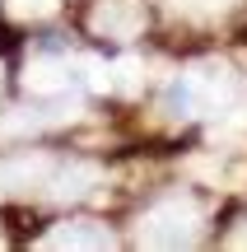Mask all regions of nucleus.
<instances>
[{
	"instance_id": "1a4fd4ad",
	"label": "nucleus",
	"mask_w": 247,
	"mask_h": 252,
	"mask_svg": "<svg viewBox=\"0 0 247 252\" xmlns=\"http://www.w3.org/2000/svg\"><path fill=\"white\" fill-rule=\"evenodd\" d=\"M108 70H112V89H117V94H140V84H145V65H140L136 56H121V61H112Z\"/></svg>"
},
{
	"instance_id": "6e6552de",
	"label": "nucleus",
	"mask_w": 247,
	"mask_h": 252,
	"mask_svg": "<svg viewBox=\"0 0 247 252\" xmlns=\"http://www.w3.org/2000/svg\"><path fill=\"white\" fill-rule=\"evenodd\" d=\"M75 117V108L70 112H33V108H14L9 117H0V135H28V131H42V126H61V122H70Z\"/></svg>"
},
{
	"instance_id": "f03ea898",
	"label": "nucleus",
	"mask_w": 247,
	"mask_h": 252,
	"mask_svg": "<svg viewBox=\"0 0 247 252\" xmlns=\"http://www.w3.org/2000/svg\"><path fill=\"white\" fill-rule=\"evenodd\" d=\"M201 234V206L192 196H164L136 220V238L145 248H187Z\"/></svg>"
},
{
	"instance_id": "7ed1b4c3",
	"label": "nucleus",
	"mask_w": 247,
	"mask_h": 252,
	"mask_svg": "<svg viewBox=\"0 0 247 252\" xmlns=\"http://www.w3.org/2000/svg\"><path fill=\"white\" fill-rule=\"evenodd\" d=\"M89 28L98 37H117V42H131V37L145 28V9L136 0H98L89 14Z\"/></svg>"
},
{
	"instance_id": "0eeeda50",
	"label": "nucleus",
	"mask_w": 247,
	"mask_h": 252,
	"mask_svg": "<svg viewBox=\"0 0 247 252\" xmlns=\"http://www.w3.org/2000/svg\"><path fill=\"white\" fill-rule=\"evenodd\" d=\"M112 243H117V238H112L103 224H93V220L61 224V229H52V234L42 238V248H112Z\"/></svg>"
},
{
	"instance_id": "423d86ee",
	"label": "nucleus",
	"mask_w": 247,
	"mask_h": 252,
	"mask_svg": "<svg viewBox=\"0 0 247 252\" xmlns=\"http://www.w3.org/2000/svg\"><path fill=\"white\" fill-rule=\"evenodd\" d=\"M89 187H98V168H93V163H84V159L56 163L52 178H47V191H52L56 201H75V196H84Z\"/></svg>"
},
{
	"instance_id": "9d476101",
	"label": "nucleus",
	"mask_w": 247,
	"mask_h": 252,
	"mask_svg": "<svg viewBox=\"0 0 247 252\" xmlns=\"http://www.w3.org/2000/svg\"><path fill=\"white\" fill-rule=\"evenodd\" d=\"M61 0H9V14L14 19H47Z\"/></svg>"
},
{
	"instance_id": "f257e3e1",
	"label": "nucleus",
	"mask_w": 247,
	"mask_h": 252,
	"mask_svg": "<svg viewBox=\"0 0 247 252\" xmlns=\"http://www.w3.org/2000/svg\"><path fill=\"white\" fill-rule=\"evenodd\" d=\"M233 98V70L224 61H196L168 84V112L173 117H205Z\"/></svg>"
},
{
	"instance_id": "20e7f679",
	"label": "nucleus",
	"mask_w": 247,
	"mask_h": 252,
	"mask_svg": "<svg viewBox=\"0 0 247 252\" xmlns=\"http://www.w3.org/2000/svg\"><path fill=\"white\" fill-rule=\"evenodd\" d=\"M56 163L47 154H14V159H0V196L9 191H28V187H47Z\"/></svg>"
},
{
	"instance_id": "39448f33",
	"label": "nucleus",
	"mask_w": 247,
	"mask_h": 252,
	"mask_svg": "<svg viewBox=\"0 0 247 252\" xmlns=\"http://www.w3.org/2000/svg\"><path fill=\"white\" fill-rule=\"evenodd\" d=\"M70 84H75V70L65 61H28V70H24V89L33 98H56Z\"/></svg>"
},
{
	"instance_id": "9b49d317",
	"label": "nucleus",
	"mask_w": 247,
	"mask_h": 252,
	"mask_svg": "<svg viewBox=\"0 0 247 252\" xmlns=\"http://www.w3.org/2000/svg\"><path fill=\"white\" fill-rule=\"evenodd\" d=\"M205 5H229V0H205Z\"/></svg>"
}]
</instances>
